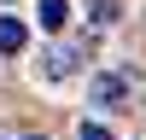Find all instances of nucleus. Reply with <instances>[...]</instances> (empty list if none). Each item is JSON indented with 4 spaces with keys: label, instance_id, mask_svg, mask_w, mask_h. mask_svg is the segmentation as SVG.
I'll list each match as a JSON object with an SVG mask.
<instances>
[{
    "label": "nucleus",
    "instance_id": "nucleus-1",
    "mask_svg": "<svg viewBox=\"0 0 146 140\" xmlns=\"http://www.w3.org/2000/svg\"><path fill=\"white\" fill-rule=\"evenodd\" d=\"M76 58H82V47H47L41 53V76L47 82H64L70 70H76Z\"/></svg>",
    "mask_w": 146,
    "mask_h": 140
},
{
    "label": "nucleus",
    "instance_id": "nucleus-2",
    "mask_svg": "<svg viewBox=\"0 0 146 140\" xmlns=\"http://www.w3.org/2000/svg\"><path fill=\"white\" fill-rule=\"evenodd\" d=\"M88 93H94L100 105H117V99L129 93V76H117V70H105V76H94V82H88Z\"/></svg>",
    "mask_w": 146,
    "mask_h": 140
},
{
    "label": "nucleus",
    "instance_id": "nucleus-3",
    "mask_svg": "<svg viewBox=\"0 0 146 140\" xmlns=\"http://www.w3.org/2000/svg\"><path fill=\"white\" fill-rule=\"evenodd\" d=\"M23 41H29V29L18 18H0V53H23Z\"/></svg>",
    "mask_w": 146,
    "mask_h": 140
},
{
    "label": "nucleus",
    "instance_id": "nucleus-4",
    "mask_svg": "<svg viewBox=\"0 0 146 140\" xmlns=\"http://www.w3.org/2000/svg\"><path fill=\"white\" fill-rule=\"evenodd\" d=\"M70 23V6L64 0H41V29H64Z\"/></svg>",
    "mask_w": 146,
    "mask_h": 140
},
{
    "label": "nucleus",
    "instance_id": "nucleus-5",
    "mask_svg": "<svg viewBox=\"0 0 146 140\" xmlns=\"http://www.w3.org/2000/svg\"><path fill=\"white\" fill-rule=\"evenodd\" d=\"M88 12H94V23H111L117 18V0H88Z\"/></svg>",
    "mask_w": 146,
    "mask_h": 140
},
{
    "label": "nucleus",
    "instance_id": "nucleus-6",
    "mask_svg": "<svg viewBox=\"0 0 146 140\" xmlns=\"http://www.w3.org/2000/svg\"><path fill=\"white\" fill-rule=\"evenodd\" d=\"M76 140H111V128H105V123H82V134Z\"/></svg>",
    "mask_w": 146,
    "mask_h": 140
},
{
    "label": "nucleus",
    "instance_id": "nucleus-7",
    "mask_svg": "<svg viewBox=\"0 0 146 140\" xmlns=\"http://www.w3.org/2000/svg\"><path fill=\"white\" fill-rule=\"evenodd\" d=\"M29 140H41V134H29Z\"/></svg>",
    "mask_w": 146,
    "mask_h": 140
}]
</instances>
